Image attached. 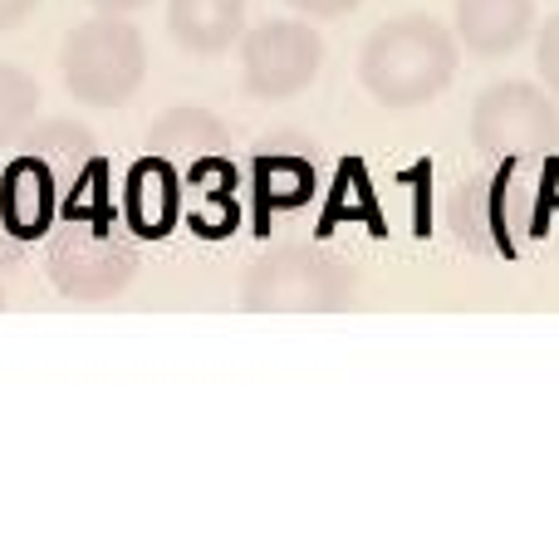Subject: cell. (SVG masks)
<instances>
[{"mask_svg": "<svg viewBox=\"0 0 559 539\" xmlns=\"http://www.w3.org/2000/svg\"><path fill=\"white\" fill-rule=\"evenodd\" d=\"M456 29H447L427 10L393 15L364 39L358 49V84L378 98L383 108H423L437 94H447L456 79Z\"/></svg>", "mask_w": 559, "mask_h": 539, "instance_id": "cell-1", "label": "cell"}, {"mask_svg": "<svg viewBox=\"0 0 559 539\" xmlns=\"http://www.w3.org/2000/svg\"><path fill=\"white\" fill-rule=\"evenodd\" d=\"M535 196H540V177L525 182V157H491L486 172H472L447 196V231L472 255L515 261L525 245V226L531 231L545 226V206H535Z\"/></svg>", "mask_w": 559, "mask_h": 539, "instance_id": "cell-2", "label": "cell"}, {"mask_svg": "<svg viewBox=\"0 0 559 539\" xmlns=\"http://www.w3.org/2000/svg\"><path fill=\"white\" fill-rule=\"evenodd\" d=\"M354 299L358 270L319 245H275L241 279V309L255 314H338Z\"/></svg>", "mask_w": 559, "mask_h": 539, "instance_id": "cell-3", "label": "cell"}, {"mask_svg": "<svg viewBox=\"0 0 559 539\" xmlns=\"http://www.w3.org/2000/svg\"><path fill=\"white\" fill-rule=\"evenodd\" d=\"M472 147L481 157H525V163L559 153L555 94L525 79H501L481 88L472 104Z\"/></svg>", "mask_w": 559, "mask_h": 539, "instance_id": "cell-4", "label": "cell"}, {"mask_svg": "<svg viewBox=\"0 0 559 539\" xmlns=\"http://www.w3.org/2000/svg\"><path fill=\"white\" fill-rule=\"evenodd\" d=\"M59 64H64V84L79 104L114 108L123 98H133V88L143 84L147 49H143V35L128 20L104 15L79 25L64 39V59Z\"/></svg>", "mask_w": 559, "mask_h": 539, "instance_id": "cell-5", "label": "cell"}, {"mask_svg": "<svg viewBox=\"0 0 559 539\" xmlns=\"http://www.w3.org/2000/svg\"><path fill=\"white\" fill-rule=\"evenodd\" d=\"M324 69V39L305 20H261L241 35V84L255 98H295Z\"/></svg>", "mask_w": 559, "mask_h": 539, "instance_id": "cell-6", "label": "cell"}, {"mask_svg": "<svg viewBox=\"0 0 559 539\" xmlns=\"http://www.w3.org/2000/svg\"><path fill=\"white\" fill-rule=\"evenodd\" d=\"M49 275L74 299H114L138 275V255L114 231H104V221L94 226L74 216L49 245Z\"/></svg>", "mask_w": 559, "mask_h": 539, "instance_id": "cell-7", "label": "cell"}, {"mask_svg": "<svg viewBox=\"0 0 559 539\" xmlns=\"http://www.w3.org/2000/svg\"><path fill=\"white\" fill-rule=\"evenodd\" d=\"M456 45L481 59L515 55L535 35V0H456Z\"/></svg>", "mask_w": 559, "mask_h": 539, "instance_id": "cell-8", "label": "cell"}, {"mask_svg": "<svg viewBox=\"0 0 559 539\" xmlns=\"http://www.w3.org/2000/svg\"><path fill=\"white\" fill-rule=\"evenodd\" d=\"M182 216V177L167 157H143L133 163L123 187V221L133 226V236L143 241H163Z\"/></svg>", "mask_w": 559, "mask_h": 539, "instance_id": "cell-9", "label": "cell"}, {"mask_svg": "<svg viewBox=\"0 0 559 539\" xmlns=\"http://www.w3.org/2000/svg\"><path fill=\"white\" fill-rule=\"evenodd\" d=\"M55 221V177L39 157H15L0 177V231L10 241H35Z\"/></svg>", "mask_w": 559, "mask_h": 539, "instance_id": "cell-10", "label": "cell"}, {"mask_svg": "<svg viewBox=\"0 0 559 539\" xmlns=\"http://www.w3.org/2000/svg\"><path fill=\"white\" fill-rule=\"evenodd\" d=\"M167 29L192 55H226L246 35V0H167Z\"/></svg>", "mask_w": 559, "mask_h": 539, "instance_id": "cell-11", "label": "cell"}, {"mask_svg": "<svg viewBox=\"0 0 559 539\" xmlns=\"http://www.w3.org/2000/svg\"><path fill=\"white\" fill-rule=\"evenodd\" d=\"M255 196L261 212H295L314 196V163L299 153H265L255 157Z\"/></svg>", "mask_w": 559, "mask_h": 539, "instance_id": "cell-12", "label": "cell"}, {"mask_svg": "<svg viewBox=\"0 0 559 539\" xmlns=\"http://www.w3.org/2000/svg\"><path fill=\"white\" fill-rule=\"evenodd\" d=\"M157 147H187V153H222L226 147V133L216 118H206L202 108H177L153 137Z\"/></svg>", "mask_w": 559, "mask_h": 539, "instance_id": "cell-13", "label": "cell"}, {"mask_svg": "<svg viewBox=\"0 0 559 539\" xmlns=\"http://www.w3.org/2000/svg\"><path fill=\"white\" fill-rule=\"evenodd\" d=\"M35 104H39L35 79L20 74V69H10V64H0V147L35 118Z\"/></svg>", "mask_w": 559, "mask_h": 539, "instance_id": "cell-14", "label": "cell"}, {"mask_svg": "<svg viewBox=\"0 0 559 539\" xmlns=\"http://www.w3.org/2000/svg\"><path fill=\"white\" fill-rule=\"evenodd\" d=\"M358 182H364V167H358V163H344V167H338L334 206L324 212V226H329V221H344V216H358V221H368V216H373V196L358 192Z\"/></svg>", "mask_w": 559, "mask_h": 539, "instance_id": "cell-15", "label": "cell"}, {"mask_svg": "<svg viewBox=\"0 0 559 539\" xmlns=\"http://www.w3.org/2000/svg\"><path fill=\"white\" fill-rule=\"evenodd\" d=\"M535 69H540V79L559 98V15H550L540 29H535Z\"/></svg>", "mask_w": 559, "mask_h": 539, "instance_id": "cell-16", "label": "cell"}, {"mask_svg": "<svg viewBox=\"0 0 559 539\" xmlns=\"http://www.w3.org/2000/svg\"><path fill=\"white\" fill-rule=\"evenodd\" d=\"M285 5L309 20H338V15H354L364 0H285Z\"/></svg>", "mask_w": 559, "mask_h": 539, "instance_id": "cell-17", "label": "cell"}, {"mask_svg": "<svg viewBox=\"0 0 559 539\" xmlns=\"http://www.w3.org/2000/svg\"><path fill=\"white\" fill-rule=\"evenodd\" d=\"M540 196H545V212L550 206H559V153H550V157H540Z\"/></svg>", "mask_w": 559, "mask_h": 539, "instance_id": "cell-18", "label": "cell"}, {"mask_svg": "<svg viewBox=\"0 0 559 539\" xmlns=\"http://www.w3.org/2000/svg\"><path fill=\"white\" fill-rule=\"evenodd\" d=\"M35 5H39V0H0V29L20 25V20H25Z\"/></svg>", "mask_w": 559, "mask_h": 539, "instance_id": "cell-19", "label": "cell"}, {"mask_svg": "<svg viewBox=\"0 0 559 539\" xmlns=\"http://www.w3.org/2000/svg\"><path fill=\"white\" fill-rule=\"evenodd\" d=\"M88 5H98V10H104V15H128V10L147 5V0H88Z\"/></svg>", "mask_w": 559, "mask_h": 539, "instance_id": "cell-20", "label": "cell"}]
</instances>
